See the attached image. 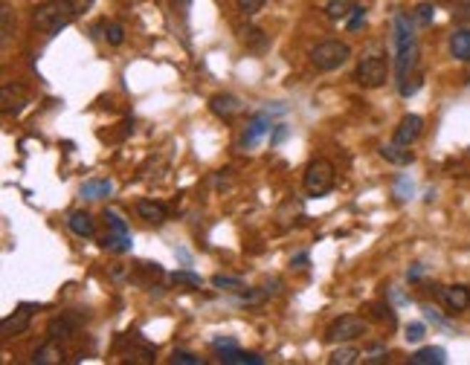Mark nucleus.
<instances>
[{
  "label": "nucleus",
  "mask_w": 470,
  "mask_h": 365,
  "mask_svg": "<svg viewBox=\"0 0 470 365\" xmlns=\"http://www.w3.org/2000/svg\"><path fill=\"white\" fill-rule=\"evenodd\" d=\"M392 43H395V81L404 84L418 61L415 21L407 12H395V18H392Z\"/></svg>",
  "instance_id": "1"
},
{
  "label": "nucleus",
  "mask_w": 470,
  "mask_h": 365,
  "mask_svg": "<svg viewBox=\"0 0 470 365\" xmlns=\"http://www.w3.org/2000/svg\"><path fill=\"white\" fill-rule=\"evenodd\" d=\"M58 356H61V351H58L56 345H47V348L35 351V362H56Z\"/></svg>",
  "instance_id": "29"
},
{
  "label": "nucleus",
  "mask_w": 470,
  "mask_h": 365,
  "mask_svg": "<svg viewBox=\"0 0 470 365\" xmlns=\"http://www.w3.org/2000/svg\"><path fill=\"white\" fill-rule=\"evenodd\" d=\"M172 282L175 284H189V287H200V276H198V272H186V269L172 272Z\"/></svg>",
  "instance_id": "27"
},
{
  "label": "nucleus",
  "mask_w": 470,
  "mask_h": 365,
  "mask_svg": "<svg viewBox=\"0 0 470 365\" xmlns=\"http://www.w3.org/2000/svg\"><path fill=\"white\" fill-rule=\"evenodd\" d=\"M209 110L221 119H233L235 113H241V99L233 93H215L209 99Z\"/></svg>",
  "instance_id": "12"
},
{
  "label": "nucleus",
  "mask_w": 470,
  "mask_h": 365,
  "mask_svg": "<svg viewBox=\"0 0 470 365\" xmlns=\"http://www.w3.org/2000/svg\"><path fill=\"white\" fill-rule=\"evenodd\" d=\"M113 192V182L111 180H88L84 186L78 189V195L84 197V200H102V197H108Z\"/></svg>",
  "instance_id": "20"
},
{
  "label": "nucleus",
  "mask_w": 470,
  "mask_h": 365,
  "mask_svg": "<svg viewBox=\"0 0 470 365\" xmlns=\"http://www.w3.org/2000/svg\"><path fill=\"white\" fill-rule=\"evenodd\" d=\"M172 6H175V15H180V21L186 24V21H189V6H192V0H172Z\"/></svg>",
  "instance_id": "36"
},
{
  "label": "nucleus",
  "mask_w": 470,
  "mask_h": 365,
  "mask_svg": "<svg viewBox=\"0 0 470 365\" xmlns=\"http://www.w3.org/2000/svg\"><path fill=\"white\" fill-rule=\"evenodd\" d=\"M78 322H81V316H76V319H73L70 313H64V316L53 319L50 328H47V331H50V339H53V342H56V339H67V336L76 331V325H78Z\"/></svg>",
  "instance_id": "18"
},
{
  "label": "nucleus",
  "mask_w": 470,
  "mask_h": 365,
  "mask_svg": "<svg viewBox=\"0 0 470 365\" xmlns=\"http://www.w3.org/2000/svg\"><path fill=\"white\" fill-rule=\"evenodd\" d=\"M218 362H224V365H262L265 359L259 354H250V351L224 348V351H218Z\"/></svg>",
  "instance_id": "17"
},
{
  "label": "nucleus",
  "mask_w": 470,
  "mask_h": 365,
  "mask_svg": "<svg viewBox=\"0 0 470 365\" xmlns=\"http://www.w3.org/2000/svg\"><path fill=\"white\" fill-rule=\"evenodd\" d=\"M421 310H424V316H426V319H433V322H436V325H447V322H444V316H439V313H436V307H430V304H424Z\"/></svg>",
  "instance_id": "38"
},
{
  "label": "nucleus",
  "mask_w": 470,
  "mask_h": 365,
  "mask_svg": "<svg viewBox=\"0 0 470 365\" xmlns=\"http://www.w3.org/2000/svg\"><path fill=\"white\" fill-rule=\"evenodd\" d=\"M450 56L456 61H470V29L467 26H459L450 35Z\"/></svg>",
  "instance_id": "16"
},
{
  "label": "nucleus",
  "mask_w": 470,
  "mask_h": 365,
  "mask_svg": "<svg viewBox=\"0 0 470 365\" xmlns=\"http://www.w3.org/2000/svg\"><path fill=\"white\" fill-rule=\"evenodd\" d=\"M212 284H215L218 290H244V282L241 279H233V276H212Z\"/></svg>",
  "instance_id": "24"
},
{
  "label": "nucleus",
  "mask_w": 470,
  "mask_h": 365,
  "mask_svg": "<svg viewBox=\"0 0 470 365\" xmlns=\"http://www.w3.org/2000/svg\"><path fill=\"white\" fill-rule=\"evenodd\" d=\"M412 365H444L447 362V351L439 348V345H430V348H421L409 356Z\"/></svg>",
  "instance_id": "19"
},
{
  "label": "nucleus",
  "mask_w": 470,
  "mask_h": 365,
  "mask_svg": "<svg viewBox=\"0 0 470 365\" xmlns=\"http://www.w3.org/2000/svg\"><path fill=\"white\" fill-rule=\"evenodd\" d=\"M433 18H436V6H433V4H426V0L412 9V21H415L418 26H430Z\"/></svg>",
  "instance_id": "23"
},
{
  "label": "nucleus",
  "mask_w": 470,
  "mask_h": 365,
  "mask_svg": "<svg viewBox=\"0 0 470 365\" xmlns=\"http://www.w3.org/2000/svg\"><path fill=\"white\" fill-rule=\"evenodd\" d=\"M105 217H108L111 232L102 238V250H108V252H131V244L134 241H131V230H128V223L122 220V215L113 212V209H108Z\"/></svg>",
  "instance_id": "6"
},
{
  "label": "nucleus",
  "mask_w": 470,
  "mask_h": 365,
  "mask_svg": "<svg viewBox=\"0 0 470 365\" xmlns=\"http://www.w3.org/2000/svg\"><path fill=\"white\" fill-rule=\"evenodd\" d=\"M334 165L322 157L311 160L308 168H305V177H302V186L308 192V197H325L331 189H334Z\"/></svg>",
  "instance_id": "4"
},
{
  "label": "nucleus",
  "mask_w": 470,
  "mask_h": 365,
  "mask_svg": "<svg viewBox=\"0 0 470 365\" xmlns=\"http://www.w3.org/2000/svg\"><path fill=\"white\" fill-rule=\"evenodd\" d=\"M424 272H426V267H424V264H415V267H409L407 279H409V282H415V279H421V276H424Z\"/></svg>",
  "instance_id": "40"
},
{
  "label": "nucleus",
  "mask_w": 470,
  "mask_h": 365,
  "mask_svg": "<svg viewBox=\"0 0 470 365\" xmlns=\"http://www.w3.org/2000/svg\"><path fill=\"white\" fill-rule=\"evenodd\" d=\"M421 133H424V119H421L418 113H407V116L398 122V128H395V136H392V140H395V143H401V145H412Z\"/></svg>",
  "instance_id": "9"
},
{
  "label": "nucleus",
  "mask_w": 470,
  "mask_h": 365,
  "mask_svg": "<svg viewBox=\"0 0 470 365\" xmlns=\"http://www.w3.org/2000/svg\"><path fill=\"white\" fill-rule=\"evenodd\" d=\"M357 356H363V354H360L354 345H339V348L328 356V362H331V365H354Z\"/></svg>",
  "instance_id": "22"
},
{
  "label": "nucleus",
  "mask_w": 470,
  "mask_h": 365,
  "mask_svg": "<svg viewBox=\"0 0 470 365\" xmlns=\"http://www.w3.org/2000/svg\"><path fill=\"white\" fill-rule=\"evenodd\" d=\"M235 4H238V9L244 15H255V12L265 9V0H235Z\"/></svg>",
  "instance_id": "32"
},
{
  "label": "nucleus",
  "mask_w": 470,
  "mask_h": 365,
  "mask_svg": "<svg viewBox=\"0 0 470 365\" xmlns=\"http://www.w3.org/2000/svg\"><path fill=\"white\" fill-rule=\"evenodd\" d=\"M0 18H4V41H6L12 35V9H9V4L0 6Z\"/></svg>",
  "instance_id": "34"
},
{
  "label": "nucleus",
  "mask_w": 470,
  "mask_h": 365,
  "mask_svg": "<svg viewBox=\"0 0 470 365\" xmlns=\"http://www.w3.org/2000/svg\"><path fill=\"white\" fill-rule=\"evenodd\" d=\"M424 334H426L424 322H412V325H407V334H404V336H407V342H412V345H415V342H421V339H424Z\"/></svg>",
  "instance_id": "31"
},
{
  "label": "nucleus",
  "mask_w": 470,
  "mask_h": 365,
  "mask_svg": "<svg viewBox=\"0 0 470 365\" xmlns=\"http://www.w3.org/2000/svg\"><path fill=\"white\" fill-rule=\"evenodd\" d=\"M352 58V47L346 41H322L311 50V64L322 73H331V70H339L346 61Z\"/></svg>",
  "instance_id": "3"
},
{
  "label": "nucleus",
  "mask_w": 470,
  "mask_h": 365,
  "mask_svg": "<svg viewBox=\"0 0 470 365\" xmlns=\"http://www.w3.org/2000/svg\"><path fill=\"white\" fill-rule=\"evenodd\" d=\"M354 78H357V84H363V87H369V90L383 87V84H387V78H389V61L383 58V56H366V58L357 64Z\"/></svg>",
  "instance_id": "7"
},
{
  "label": "nucleus",
  "mask_w": 470,
  "mask_h": 365,
  "mask_svg": "<svg viewBox=\"0 0 470 365\" xmlns=\"http://www.w3.org/2000/svg\"><path fill=\"white\" fill-rule=\"evenodd\" d=\"M67 226H70V232L78 235V238H93L96 235V220H93L91 212H81V209L78 212H70Z\"/></svg>",
  "instance_id": "13"
},
{
  "label": "nucleus",
  "mask_w": 470,
  "mask_h": 365,
  "mask_svg": "<svg viewBox=\"0 0 470 365\" xmlns=\"http://www.w3.org/2000/svg\"><path fill=\"white\" fill-rule=\"evenodd\" d=\"M380 157L392 163V165H409L415 160V154L409 151V145H401V143H387V145H380Z\"/></svg>",
  "instance_id": "14"
},
{
  "label": "nucleus",
  "mask_w": 470,
  "mask_h": 365,
  "mask_svg": "<svg viewBox=\"0 0 470 365\" xmlns=\"http://www.w3.org/2000/svg\"><path fill=\"white\" fill-rule=\"evenodd\" d=\"M105 38H108L111 47H122V41H125L122 24H108V26H105Z\"/></svg>",
  "instance_id": "25"
},
{
  "label": "nucleus",
  "mask_w": 470,
  "mask_h": 365,
  "mask_svg": "<svg viewBox=\"0 0 470 365\" xmlns=\"http://www.w3.org/2000/svg\"><path fill=\"white\" fill-rule=\"evenodd\" d=\"M172 362L175 365H203V359L195 356V354H189V351H175L172 354Z\"/></svg>",
  "instance_id": "28"
},
{
  "label": "nucleus",
  "mask_w": 470,
  "mask_h": 365,
  "mask_svg": "<svg viewBox=\"0 0 470 365\" xmlns=\"http://www.w3.org/2000/svg\"><path fill=\"white\" fill-rule=\"evenodd\" d=\"M363 24H366V9L357 4V6H354V12L349 15V32H357Z\"/></svg>",
  "instance_id": "30"
},
{
  "label": "nucleus",
  "mask_w": 470,
  "mask_h": 365,
  "mask_svg": "<svg viewBox=\"0 0 470 365\" xmlns=\"http://www.w3.org/2000/svg\"><path fill=\"white\" fill-rule=\"evenodd\" d=\"M279 287H282V282H270V284H265V293H267V296H276Z\"/></svg>",
  "instance_id": "42"
},
{
  "label": "nucleus",
  "mask_w": 470,
  "mask_h": 365,
  "mask_svg": "<svg viewBox=\"0 0 470 365\" xmlns=\"http://www.w3.org/2000/svg\"><path fill=\"white\" fill-rule=\"evenodd\" d=\"M439 296H441V302L447 304L450 313H461V310L470 307V287L467 284H450Z\"/></svg>",
  "instance_id": "11"
},
{
  "label": "nucleus",
  "mask_w": 470,
  "mask_h": 365,
  "mask_svg": "<svg viewBox=\"0 0 470 365\" xmlns=\"http://www.w3.org/2000/svg\"><path fill=\"white\" fill-rule=\"evenodd\" d=\"M32 310H35V304H21L12 316H6L4 319V336H21V334H26V328L32 322Z\"/></svg>",
  "instance_id": "10"
},
{
  "label": "nucleus",
  "mask_w": 470,
  "mask_h": 365,
  "mask_svg": "<svg viewBox=\"0 0 470 365\" xmlns=\"http://www.w3.org/2000/svg\"><path fill=\"white\" fill-rule=\"evenodd\" d=\"M412 180L407 177V174H401L398 180H395V195H398V200H409L412 197Z\"/></svg>",
  "instance_id": "26"
},
{
  "label": "nucleus",
  "mask_w": 470,
  "mask_h": 365,
  "mask_svg": "<svg viewBox=\"0 0 470 365\" xmlns=\"http://www.w3.org/2000/svg\"><path fill=\"white\" fill-rule=\"evenodd\" d=\"M372 316H374V319H389V322L395 319L392 307H389V304H380V302H377V304H372Z\"/></svg>",
  "instance_id": "35"
},
{
  "label": "nucleus",
  "mask_w": 470,
  "mask_h": 365,
  "mask_svg": "<svg viewBox=\"0 0 470 365\" xmlns=\"http://www.w3.org/2000/svg\"><path fill=\"white\" fill-rule=\"evenodd\" d=\"M354 0H328L325 4V15L331 18V21H346L352 12H354Z\"/></svg>",
  "instance_id": "21"
},
{
  "label": "nucleus",
  "mask_w": 470,
  "mask_h": 365,
  "mask_svg": "<svg viewBox=\"0 0 470 365\" xmlns=\"http://www.w3.org/2000/svg\"><path fill=\"white\" fill-rule=\"evenodd\" d=\"M137 215H140L145 223H154V226H160V223H165V217H168V209H165L160 200H137Z\"/></svg>",
  "instance_id": "15"
},
{
  "label": "nucleus",
  "mask_w": 470,
  "mask_h": 365,
  "mask_svg": "<svg viewBox=\"0 0 470 365\" xmlns=\"http://www.w3.org/2000/svg\"><path fill=\"white\" fill-rule=\"evenodd\" d=\"M290 267L293 269H305L308 267V252H299L296 258H290Z\"/></svg>",
  "instance_id": "39"
},
{
  "label": "nucleus",
  "mask_w": 470,
  "mask_h": 365,
  "mask_svg": "<svg viewBox=\"0 0 470 365\" xmlns=\"http://www.w3.org/2000/svg\"><path fill=\"white\" fill-rule=\"evenodd\" d=\"M212 348L224 351V348H238V345H235V339H212Z\"/></svg>",
  "instance_id": "41"
},
{
  "label": "nucleus",
  "mask_w": 470,
  "mask_h": 365,
  "mask_svg": "<svg viewBox=\"0 0 470 365\" xmlns=\"http://www.w3.org/2000/svg\"><path fill=\"white\" fill-rule=\"evenodd\" d=\"M453 18H456L459 24H470V0H467V4H459V6L453 9Z\"/></svg>",
  "instance_id": "37"
},
{
  "label": "nucleus",
  "mask_w": 470,
  "mask_h": 365,
  "mask_svg": "<svg viewBox=\"0 0 470 365\" xmlns=\"http://www.w3.org/2000/svg\"><path fill=\"white\" fill-rule=\"evenodd\" d=\"M78 12H81V6L76 4V0H44V4L32 12V24L41 32L56 35L64 26H70L78 18Z\"/></svg>",
  "instance_id": "2"
},
{
  "label": "nucleus",
  "mask_w": 470,
  "mask_h": 365,
  "mask_svg": "<svg viewBox=\"0 0 470 365\" xmlns=\"http://www.w3.org/2000/svg\"><path fill=\"white\" fill-rule=\"evenodd\" d=\"M273 128V119H270V113L267 110H259L250 122H247V128H244V133H241V140H238V148H244V151H250V148H255L262 143V136L267 133Z\"/></svg>",
  "instance_id": "8"
},
{
  "label": "nucleus",
  "mask_w": 470,
  "mask_h": 365,
  "mask_svg": "<svg viewBox=\"0 0 470 365\" xmlns=\"http://www.w3.org/2000/svg\"><path fill=\"white\" fill-rule=\"evenodd\" d=\"M421 84H424V81H421L418 76H412V81L407 78L404 84H398V90H401V96H412V93H418V90H421Z\"/></svg>",
  "instance_id": "33"
},
{
  "label": "nucleus",
  "mask_w": 470,
  "mask_h": 365,
  "mask_svg": "<svg viewBox=\"0 0 470 365\" xmlns=\"http://www.w3.org/2000/svg\"><path fill=\"white\" fill-rule=\"evenodd\" d=\"M366 331H369V325H366V319H363V316H357V313H346V316L334 319V322L328 325L325 339H328V342H352V339L363 336Z\"/></svg>",
  "instance_id": "5"
}]
</instances>
